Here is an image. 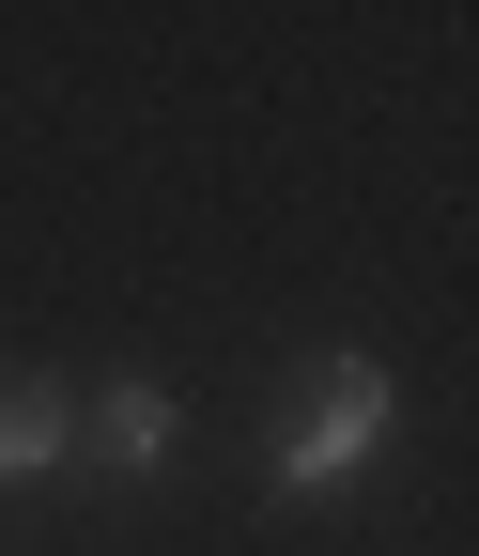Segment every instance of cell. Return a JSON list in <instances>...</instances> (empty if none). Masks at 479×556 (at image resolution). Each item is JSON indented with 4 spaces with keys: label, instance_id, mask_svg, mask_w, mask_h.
<instances>
[{
    "label": "cell",
    "instance_id": "1",
    "mask_svg": "<svg viewBox=\"0 0 479 556\" xmlns=\"http://www.w3.org/2000/svg\"><path fill=\"white\" fill-rule=\"evenodd\" d=\"M387 448H402V371L371 356V340H325V356H294V387H279L263 495H279V510H325V495H356Z\"/></svg>",
    "mask_w": 479,
    "mask_h": 556
},
{
    "label": "cell",
    "instance_id": "2",
    "mask_svg": "<svg viewBox=\"0 0 479 556\" xmlns=\"http://www.w3.org/2000/svg\"><path fill=\"white\" fill-rule=\"evenodd\" d=\"M171 448H186V402H171V371H93V387H78V479L140 495Z\"/></svg>",
    "mask_w": 479,
    "mask_h": 556
},
{
    "label": "cell",
    "instance_id": "3",
    "mask_svg": "<svg viewBox=\"0 0 479 556\" xmlns=\"http://www.w3.org/2000/svg\"><path fill=\"white\" fill-rule=\"evenodd\" d=\"M47 479H78V387L0 356V495H47Z\"/></svg>",
    "mask_w": 479,
    "mask_h": 556
}]
</instances>
